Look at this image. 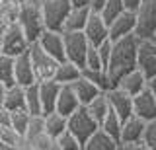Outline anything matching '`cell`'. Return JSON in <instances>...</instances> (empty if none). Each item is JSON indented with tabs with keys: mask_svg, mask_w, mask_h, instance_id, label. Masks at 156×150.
Here are the masks:
<instances>
[{
	"mask_svg": "<svg viewBox=\"0 0 156 150\" xmlns=\"http://www.w3.org/2000/svg\"><path fill=\"white\" fill-rule=\"evenodd\" d=\"M0 142H2L4 146H8L10 150L20 148V146H23V137L18 134L10 125H0Z\"/></svg>",
	"mask_w": 156,
	"mask_h": 150,
	"instance_id": "f546056e",
	"label": "cell"
},
{
	"mask_svg": "<svg viewBox=\"0 0 156 150\" xmlns=\"http://www.w3.org/2000/svg\"><path fill=\"white\" fill-rule=\"evenodd\" d=\"M123 146V150H150L148 146H144L143 142H139V144H121Z\"/></svg>",
	"mask_w": 156,
	"mask_h": 150,
	"instance_id": "b9f144b4",
	"label": "cell"
},
{
	"mask_svg": "<svg viewBox=\"0 0 156 150\" xmlns=\"http://www.w3.org/2000/svg\"><path fill=\"white\" fill-rule=\"evenodd\" d=\"M0 55H2V35H0Z\"/></svg>",
	"mask_w": 156,
	"mask_h": 150,
	"instance_id": "7dc6e473",
	"label": "cell"
},
{
	"mask_svg": "<svg viewBox=\"0 0 156 150\" xmlns=\"http://www.w3.org/2000/svg\"><path fill=\"white\" fill-rule=\"evenodd\" d=\"M80 76H82V68H80V66L74 65V62H70V61H62V62H58L53 80L58 82L61 86H65V84H72V82H76Z\"/></svg>",
	"mask_w": 156,
	"mask_h": 150,
	"instance_id": "603a6c76",
	"label": "cell"
},
{
	"mask_svg": "<svg viewBox=\"0 0 156 150\" xmlns=\"http://www.w3.org/2000/svg\"><path fill=\"white\" fill-rule=\"evenodd\" d=\"M55 140H57L58 150H82L80 140H78L70 131H65V133H62L61 137H57Z\"/></svg>",
	"mask_w": 156,
	"mask_h": 150,
	"instance_id": "d590c367",
	"label": "cell"
},
{
	"mask_svg": "<svg viewBox=\"0 0 156 150\" xmlns=\"http://www.w3.org/2000/svg\"><path fill=\"white\" fill-rule=\"evenodd\" d=\"M84 35H86V39L90 45H101L104 41L109 39V27H107V22L101 18V14L100 12H94L92 10L90 12V16H88V22H86V26H84Z\"/></svg>",
	"mask_w": 156,
	"mask_h": 150,
	"instance_id": "30bf717a",
	"label": "cell"
},
{
	"mask_svg": "<svg viewBox=\"0 0 156 150\" xmlns=\"http://www.w3.org/2000/svg\"><path fill=\"white\" fill-rule=\"evenodd\" d=\"M136 49H139V37L135 33L113 41L111 59H109V65H107V74L113 82V88L121 76H125L127 72L136 68Z\"/></svg>",
	"mask_w": 156,
	"mask_h": 150,
	"instance_id": "6da1fadb",
	"label": "cell"
},
{
	"mask_svg": "<svg viewBox=\"0 0 156 150\" xmlns=\"http://www.w3.org/2000/svg\"><path fill=\"white\" fill-rule=\"evenodd\" d=\"M29 119H31V115L27 113L26 109H20V111H12L10 113V127L16 131L18 134H26V129L29 125Z\"/></svg>",
	"mask_w": 156,
	"mask_h": 150,
	"instance_id": "1f68e13d",
	"label": "cell"
},
{
	"mask_svg": "<svg viewBox=\"0 0 156 150\" xmlns=\"http://www.w3.org/2000/svg\"><path fill=\"white\" fill-rule=\"evenodd\" d=\"M0 125H10V111L0 107Z\"/></svg>",
	"mask_w": 156,
	"mask_h": 150,
	"instance_id": "60d3db41",
	"label": "cell"
},
{
	"mask_svg": "<svg viewBox=\"0 0 156 150\" xmlns=\"http://www.w3.org/2000/svg\"><path fill=\"white\" fill-rule=\"evenodd\" d=\"M23 146H26V150H58L57 140L51 138L47 133L39 134L37 138L29 140V142H23Z\"/></svg>",
	"mask_w": 156,
	"mask_h": 150,
	"instance_id": "836d02e7",
	"label": "cell"
},
{
	"mask_svg": "<svg viewBox=\"0 0 156 150\" xmlns=\"http://www.w3.org/2000/svg\"><path fill=\"white\" fill-rule=\"evenodd\" d=\"M29 59H31V66L33 72H35V80L43 82V80H53L58 66V61H55L49 53H45L41 49V45L35 41L29 45Z\"/></svg>",
	"mask_w": 156,
	"mask_h": 150,
	"instance_id": "5b68a950",
	"label": "cell"
},
{
	"mask_svg": "<svg viewBox=\"0 0 156 150\" xmlns=\"http://www.w3.org/2000/svg\"><path fill=\"white\" fill-rule=\"evenodd\" d=\"M86 109H88V113L92 115V117L96 119V123L100 125L101 121L105 119V115L109 113V101H107V96H105V92H101L98 98H94L90 101V103L86 105Z\"/></svg>",
	"mask_w": 156,
	"mask_h": 150,
	"instance_id": "484cf974",
	"label": "cell"
},
{
	"mask_svg": "<svg viewBox=\"0 0 156 150\" xmlns=\"http://www.w3.org/2000/svg\"><path fill=\"white\" fill-rule=\"evenodd\" d=\"M115 86L119 90H123L125 94H129L131 98H135L136 94H140L143 90L148 88V80H146V76L139 68H135V70L127 72L125 76H121V78L117 80Z\"/></svg>",
	"mask_w": 156,
	"mask_h": 150,
	"instance_id": "e0dca14e",
	"label": "cell"
},
{
	"mask_svg": "<svg viewBox=\"0 0 156 150\" xmlns=\"http://www.w3.org/2000/svg\"><path fill=\"white\" fill-rule=\"evenodd\" d=\"M104 2H105V0H90V10L100 12V10H101V6H104Z\"/></svg>",
	"mask_w": 156,
	"mask_h": 150,
	"instance_id": "7bdbcfd3",
	"label": "cell"
},
{
	"mask_svg": "<svg viewBox=\"0 0 156 150\" xmlns=\"http://www.w3.org/2000/svg\"><path fill=\"white\" fill-rule=\"evenodd\" d=\"M123 10H125L123 0H105L104 6H101V10H100V14H101V18L109 23L111 20H115Z\"/></svg>",
	"mask_w": 156,
	"mask_h": 150,
	"instance_id": "e575fe53",
	"label": "cell"
},
{
	"mask_svg": "<svg viewBox=\"0 0 156 150\" xmlns=\"http://www.w3.org/2000/svg\"><path fill=\"white\" fill-rule=\"evenodd\" d=\"M37 84H39V98H41L43 115L55 111L57 98H58V92H61V84L55 80H43V82H37Z\"/></svg>",
	"mask_w": 156,
	"mask_h": 150,
	"instance_id": "ac0fdd59",
	"label": "cell"
},
{
	"mask_svg": "<svg viewBox=\"0 0 156 150\" xmlns=\"http://www.w3.org/2000/svg\"><path fill=\"white\" fill-rule=\"evenodd\" d=\"M72 90H74V94H76V98L78 101H80V105H86L90 103L94 98H98V96L101 94V90L98 88V86L94 84V82H90L88 78H84V76H80L76 82H72V84H68Z\"/></svg>",
	"mask_w": 156,
	"mask_h": 150,
	"instance_id": "d6986e66",
	"label": "cell"
},
{
	"mask_svg": "<svg viewBox=\"0 0 156 150\" xmlns=\"http://www.w3.org/2000/svg\"><path fill=\"white\" fill-rule=\"evenodd\" d=\"M90 6H72L70 12L66 16L65 27L62 31H82L88 22V16H90Z\"/></svg>",
	"mask_w": 156,
	"mask_h": 150,
	"instance_id": "7402d4cb",
	"label": "cell"
},
{
	"mask_svg": "<svg viewBox=\"0 0 156 150\" xmlns=\"http://www.w3.org/2000/svg\"><path fill=\"white\" fill-rule=\"evenodd\" d=\"M0 2H2V0H0Z\"/></svg>",
	"mask_w": 156,
	"mask_h": 150,
	"instance_id": "f907efd6",
	"label": "cell"
},
{
	"mask_svg": "<svg viewBox=\"0 0 156 150\" xmlns=\"http://www.w3.org/2000/svg\"><path fill=\"white\" fill-rule=\"evenodd\" d=\"M148 88L152 90V94H154V98H156V76H154V78L148 82Z\"/></svg>",
	"mask_w": 156,
	"mask_h": 150,
	"instance_id": "bcb514c9",
	"label": "cell"
},
{
	"mask_svg": "<svg viewBox=\"0 0 156 150\" xmlns=\"http://www.w3.org/2000/svg\"><path fill=\"white\" fill-rule=\"evenodd\" d=\"M136 27L135 35L139 39H152L156 31V0H140L136 8Z\"/></svg>",
	"mask_w": 156,
	"mask_h": 150,
	"instance_id": "8992f818",
	"label": "cell"
},
{
	"mask_svg": "<svg viewBox=\"0 0 156 150\" xmlns=\"http://www.w3.org/2000/svg\"><path fill=\"white\" fill-rule=\"evenodd\" d=\"M72 8L70 0H43V23H45V30L51 31H62L66 22V16Z\"/></svg>",
	"mask_w": 156,
	"mask_h": 150,
	"instance_id": "277c9868",
	"label": "cell"
},
{
	"mask_svg": "<svg viewBox=\"0 0 156 150\" xmlns=\"http://www.w3.org/2000/svg\"><path fill=\"white\" fill-rule=\"evenodd\" d=\"M72 6H90V0H70Z\"/></svg>",
	"mask_w": 156,
	"mask_h": 150,
	"instance_id": "f6af8a7d",
	"label": "cell"
},
{
	"mask_svg": "<svg viewBox=\"0 0 156 150\" xmlns=\"http://www.w3.org/2000/svg\"><path fill=\"white\" fill-rule=\"evenodd\" d=\"M14 80H16V84L22 86V88L37 82L33 66H31V59H29V51L14 57Z\"/></svg>",
	"mask_w": 156,
	"mask_h": 150,
	"instance_id": "2e32d148",
	"label": "cell"
},
{
	"mask_svg": "<svg viewBox=\"0 0 156 150\" xmlns=\"http://www.w3.org/2000/svg\"><path fill=\"white\" fill-rule=\"evenodd\" d=\"M4 109H8L10 113L12 111H20V109H26V90L22 86L14 84L6 90V96H4Z\"/></svg>",
	"mask_w": 156,
	"mask_h": 150,
	"instance_id": "cb8c5ba5",
	"label": "cell"
},
{
	"mask_svg": "<svg viewBox=\"0 0 156 150\" xmlns=\"http://www.w3.org/2000/svg\"><path fill=\"white\" fill-rule=\"evenodd\" d=\"M109 27V39L117 41V39H123L127 35H133L135 27H136V14L131 10H123L115 20H111L107 23Z\"/></svg>",
	"mask_w": 156,
	"mask_h": 150,
	"instance_id": "8fae6325",
	"label": "cell"
},
{
	"mask_svg": "<svg viewBox=\"0 0 156 150\" xmlns=\"http://www.w3.org/2000/svg\"><path fill=\"white\" fill-rule=\"evenodd\" d=\"M144 127H146V121H143L140 117H136V115L127 117L123 123H121L119 144H139V142H143Z\"/></svg>",
	"mask_w": 156,
	"mask_h": 150,
	"instance_id": "7c38bea8",
	"label": "cell"
},
{
	"mask_svg": "<svg viewBox=\"0 0 156 150\" xmlns=\"http://www.w3.org/2000/svg\"><path fill=\"white\" fill-rule=\"evenodd\" d=\"M37 43L41 45V49L49 53L55 61L62 62L66 61L65 57V41H62V31H51V30H45L39 35Z\"/></svg>",
	"mask_w": 156,
	"mask_h": 150,
	"instance_id": "4fadbf2b",
	"label": "cell"
},
{
	"mask_svg": "<svg viewBox=\"0 0 156 150\" xmlns=\"http://www.w3.org/2000/svg\"><path fill=\"white\" fill-rule=\"evenodd\" d=\"M43 119H45V133L51 138L61 137V134L66 131V117H65V115H61V113H57V111L45 113V115H43Z\"/></svg>",
	"mask_w": 156,
	"mask_h": 150,
	"instance_id": "d4e9b609",
	"label": "cell"
},
{
	"mask_svg": "<svg viewBox=\"0 0 156 150\" xmlns=\"http://www.w3.org/2000/svg\"><path fill=\"white\" fill-rule=\"evenodd\" d=\"M105 96H107V101H109L111 111L119 115L121 121H125L127 117L133 115V98H131L129 94H125L123 90H119L115 86V88L107 90Z\"/></svg>",
	"mask_w": 156,
	"mask_h": 150,
	"instance_id": "9a60e30c",
	"label": "cell"
},
{
	"mask_svg": "<svg viewBox=\"0 0 156 150\" xmlns=\"http://www.w3.org/2000/svg\"><path fill=\"white\" fill-rule=\"evenodd\" d=\"M98 129H100V125H98L96 119L88 113V109L84 105H80L74 113H70L66 117V131H70V133L80 140V144H84Z\"/></svg>",
	"mask_w": 156,
	"mask_h": 150,
	"instance_id": "3957f363",
	"label": "cell"
},
{
	"mask_svg": "<svg viewBox=\"0 0 156 150\" xmlns=\"http://www.w3.org/2000/svg\"><path fill=\"white\" fill-rule=\"evenodd\" d=\"M111 49H113V41L111 39H107V41L101 43V45H98V53H100L101 65H104L105 70H107V65H109V59H111Z\"/></svg>",
	"mask_w": 156,
	"mask_h": 150,
	"instance_id": "f35d334b",
	"label": "cell"
},
{
	"mask_svg": "<svg viewBox=\"0 0 156 150\" xmlns=\"http://www.w3.org/2000/svg\"><path fill=\"white\" fill-rule=\"evenodd\" d=\"M136 68L146 76L148 82L156 76V41L154 39H139Z\"/></svg>",
	"mask_w": 156,
	"mask_h": 150,
	"instance_id": "9c48e42d",
	"label": "cell"
},
{
	"mask_svg": "<svg viewBox=\"0 0 156 150\" xmlns=\"http://www.w3.org/2000/svg\"><path fill=\"white\" fill-rule=\"evenodd\" d=\"M82 76L88 78L90 82H94L101 92H107V90L113 88V82H111L107 70H86V68H82Z\"/></svg>",
	"mask_w": 156,
	"mask_h": 150,
	"instance_id": "83f0119b",
	"label": "cell"
},
{
	"mask_svg": "<svg viewBox=\"0 0 156 150\" xmlns=\"http://www.w3.org/2000/svg\"><path fill=\"white\" fill-rule=\"evenodd\" d=\"M121 144L117 142L113 137H109L101 129H98L90 138L82 144V150H117Z\"/></svg>",
	"mask_w": 156,
	"mask_h": 150,
	"instance_id": "44dd1931",
	"label": "cell"
},
{
	"mask_svg": "<svg viewBox=\"0 0 156 150\" xmlns=\"http://www.w3.org/2000/svg\"><path fill=\"white\" fill-rule=\"evenodd\" d=\"M117 150H123V146H119V148H117Z\"/></svg>",
	"mask_w": 156,
	"mask_h": 150,
	"instance_id": "681fc988",
	"label": "cell"
},
{
	"mask_svg": "<svg viewBox=\"0 0 156 150\" xmlns=\"http://www.w3.org/2000/svg\"><path fill=\"white\" fill-rule=\"evenodd\" d=\"M121 123L123 121L119 119V115L113 113V111L109 109V113L105 115V119L100 123V129L104 131V133H107L109 137H113L117 142H119V134H121Z\"/></svg>",
	"mask_w": 156,
	"mask_h": 150,
	"instance_id": "f1b7e54d",
	"label": "cell"
},
{
	"mask_svg": "<svg viewBox=\"0 0 156 150\" xmlns=\"http://www.w3.org/2000/svg\"><path fill=\"white\" fill-rule=\"evenodd\" d=\"M152 39H154V41H156V31H154V35H152Z\"/></svg>",
	"mask_w": 156,
	"mask_h": 150,
	"instance_id": "c3c4849f",
	"label": "cell"
},
{
	"mask_svg": "<svg viewBox=\"0 0 156 150\" xmlns=\"http://www.w3.org/2000/svg\"><path fill=\"white\" fill-rule=\"evenodd\" d=\"M133 115L140 117L143 121L156 119V98L150 88L143 90L133 98Z\"/></svg>",
	"mask_w": 156,
	"mask_h": 150,
	"instance_id": "5bb4252c",
	"label": "cell"
},
{
	"mask_svg": "<svg viewBox=\"0 0 156 150\" xmlns=\"http://www.w3.org/2000/svg\"><path fill=\"white\" fill-rule=\"evenodd\" d=\"M80 107V101H78L74 90L70 88L68 84L61 86V92H58V98H57V107L55 111L61 115H65V117H68L70 113H74V111Z\"/></svg>",
	"mask_w": 156,
	"mask_h": 150,
	"instance_id": "ffe728a7",
	"label": "cell"
},
{
	"mask_svg": "<svg viewBox=\"0 0 156 150\" xmlns=\"http://www.w3.org/2000/svg\"><path fill=\"white\" fill-rule=\"evenodd\" d=\"M43 133H45V119H43V115H31L29 125L26 129V134H23V142H29V140L37 138Z\"/></svg>",
	"mask_w": 156,
	"mask_h": 150,
	"instance_id": "d6a6232c",
	"label": "cell"
},
{
	"mask_svg": "<svg viewBox=\"0 0 156 150\" xmlns=\"http://www.w3.org/2000/svg\"><path fill=\"white\" fill-rule=\"evenodd\" d=\"M84 68H86V70H105L104 65H101V59H100V53H98V47H94V45L88 47L86 61H84Z\"/></svg>",
	"mask_w": 156,
	"mask_h": 150,
	"instance_id": "8d00e7d4",
	"label": "cell"
},
{
	"mask_svg": "<svg viewBox=\"0 0 156 150\" xmlns=\"http://www.w3.org/2000/svg\"><path fill=\"white\" fill-rule=\"evenodd\" d=\"M41 8H43V0H22L18 23L23 30L29 43H35L39 39V35L45 31Z\"/></svg>",
	"mask_w": 156,
	"mask_h": 150,
	"instance_id": "7a4b0ae2",
	"label": "cell"
},
{
	"mask_svg": "<svg viewBox=\"0 0 156 150\" xmlns=\"http://www.w3.org/2000/svg\"><path fill=\"white\" fill-rule=\"evenodd\" d=\"M123 4H125V10L136 12V8L140 6V0H123Z\"/></svg>",
	"mask_w": 156,
	"mask_h": 150,
	"instance_id": "ab89813d",
	"label": "cell"
},
{
	"mask_svg": "<svg viewBox=\"0 0 156 150\" xmlns=\"http://www.w3.org/2000/svg\"><path fill=\"white\" fill-rule=\"evenodd\" d=\"M0 82L8 88L16 84V80H14V57L0 55Z\"/></svg>",
	"mask_w": 156,
	"mask_h": 150,
	"instance_id": "4dcf8cb0",
	"label": "cell"
},
{
	"mask_svg": "<svg viewBox=\"0 0 156 150\" xmlns=\"http://www.w3.org/2000/svg\"><path fill=\"white\" fill-rule=\"evenodd\" d=\"M62 41H65V57L66 61L74 62L80 68H84L86 53H88V43L84 31H62Z\"/></svg>",
	"mask_w": 156,
	"mask_h": 150,
	"instance_id": "52a82bcc",
	"label": "cell"
},
{
	"mask_svg": "<svg viewBox=\"0 0 156 150\" xmlns=\"http://www.w3.org/2000/svg\"><path fill=\"white\" fill-rule=\"evenodd\" d=\"M31 43L27 41L26 33L20 27V23H10L6 27V31L2 33V55L8 57H18L22 53H26L29 49Z\"/></svg>",
	"mask_w": 156,
	"mask_h": 150,
	"instance_id": "ba28073f",
	"label": "cell"
},
{
	"mask_svg": "<svg viewBox=\"0 0 156 150\" xmlns=\"http://www.w3.org/2000/svg\"><path fill=\"white\" fill-rule=\"evenodd\" d=\"M143 144H144V146H148L150 150H156V119L146 121L144 137H143Z\"/></svg>",
	"mask_w": 156,
	"mask_h": 150,
	"instance_id": "74e56055",
	"label": "cell"
},
{
	"mask_svg": "<svg viewBox=\"0 0 156 150\" xmlns=\"http://www.w3.org/2000/svg\"><path fill=\"white\" fill-rule=\"evenodd\" d=\"M6 90H8V86H4L2 82H0V107H2V103H4V96H6Z\"/></svg>",
	"mask_w": 156,
	"mask_h": 150,
	"instance_id": "ee69618b",
	"label": "cell"
},
{
	"mask_svg": "<svg viewBox=\"0 0 156 150\" xmlns=\"http://www.w3.org/2000/svg\"><path fill=\"white\" fill-rule=\"evenodd\" d=\"M26 111L29 115H43L41 109V98H39V84H29L26 86Z\"/></svg>",
	"mask_w": 156,
	"mask_h": 150,
	"instance_id": "4316f807",
	"label": "cell"
}]
</instances>
